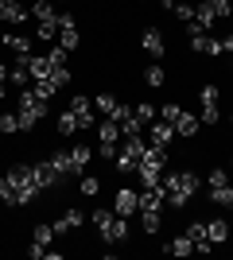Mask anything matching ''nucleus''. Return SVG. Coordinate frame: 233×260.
Masks as SVG:
<instances>
[{
    "instance_id": "28",
    "label": "nucleus",
    "mask_w": 233,
    "mask_h": 260,
    "mask_svg": "<svg viewBox=\"0 0 233 260\" xmlns=\"http://www.w3.org/2000/svg\"><path fill=\"white\" fill-rule=\"evenodd\" d=\"M78 194L82 198H97L101 194V179L97 175H82V179H78Z\"/></svg>"
},
{
    "instance_id": "36",
    "label": "nucleus",
    "mask_w": 233,
    "mask_h": 260,
    "mask_svg": "<svg viewBox=\"0 0 233 260\" xmlns=\"http://www.w3.org/2000/svg\"><path fill=\"white\" fill-rule=\"evenodd\" d=\"M132 113H136V117H140V120H144V124H152V120H155V117H159V109H155V105H152V101H140V105H136V109H132Z\"/></svg>"
},
{
    "instance_id": "19",
    "label": "nucleus",
    "mask_w": 233,
    "mask_h": 260,
    "mask_svg": "<svg viewBox=\"0 0 233 260\" xmlns=\"http://www.w3.org/2000/svg\"><path fill=\"white\" fill-rule=\"evenodd\" d=\"M206 237H210V245H225L229 241V221L225 217H210L206 221Z\"/></svg>"
},
{
    "instance_id": "21",
    "label": "nucleus",
    "mask_w": 233,
    "mask_h": 260,
    "mask_svg": "<svg viewBox=\"0 0 233 260\" xmlns=\"http://www.w3.org/2000/svg\"><path fill=\"white\" fill-rule=\"evenodd\" d=\"M31 20L35 23H58L55 4H51V0H35V4H31Z\"/></svg>"
},
{
    "instance_id": "3",
    "label": "nucleus",
    "mask_w": 233,
    "mask_h": 260,
    "mask_svg": "<svg viewBox=\"0 0 233 260\" xmlns=\"http://www.w3.org/2000/svg\"><path fill=\"white\" fill-rule=\"evenodd\" d=\"M16 113H20V124H23V132H31V128H39L47 120V113H51V105H47V98H39L31 86L20 93V101H16Z\"/></svg>"
},
{
    "instance_id": "35",
    "label": "nucleus",
    "mask_w": 233,
    "mask_h": 260,
    "mask_svg": "<svg viewBox=\"0 0 233 260\" xmlns=\"http://www.w3.org/2000/svg\"><path fill=\"white\" fill-rule=\"evenodd\" d=\"M206 183H210L206 190H218V186H225V183H229V171H222V167H210V175H206Z\"/></svg>"
},
{
    "instance_id": "12",
    "label": "nucleus",
    "mask_w": 233,
    "mask_h": 260,
    "mask_svg": "<svg viewBox=\"0 0 233 260\" xmlns=\"http://www.w3.org/2000/svg\"><path fill=\"white\" fill-rule=\"evenodd\" d=\"M175 140V124H171V120H152V124H148V144H155V148H167V144Z\"/></svg>"
},
{
    "instance_id": "5",
    "label": "nucleus",
    "mask_w": 233,
    "mask_h": 260,
    "mask_svg": "<svg viewBox=\"0 0 233 260\" xmlns=\"http://www.w3.org/2000/svg\"><path fill=\"white\" fill-rule=\"evenodd\" d=\"M89 221H93V229L101 233L105 245H121V241H128V221H124L117 210H93Z\"/></svg>"
},
{
    "instance_id": "27",
    "label": "nucleus",
    "mask_w": 233,
    "mask_h": 260,
    "mask_svg": "<svg viewBox=\"0 0 233 260\" xmlns=\"http://www.w3.org/2000/svg\"><path fill=\"white\" fill-rule=\"evenodd\" d=\"M31 241H35V245H43V249H51V241H55V225H51V221H35Z\"/></svg>"
},
{
    "instance_id": "37",
    "label": "nucleus",
    "mask_w": 233,
    "mask_h": 260,
    "mask_svg": "<svg viewBox=\"0 0 233 260\" xmlns=\"http://www.w3.org/2000/svg\"><path fill=\"white\" fill-rule=\"evenodd\" d=\"M47 58H51V66H66V62H70V51H66V47H58V43H51Z\"/></svg>"
},
{
    "instance_id": "44",
    "label": "nucleus",
    "mask_w": 233,
    "mask_h": 260,
    "mask_svg": "<svg viewBox=\"0 0 233 260\" xmlns=\"http://www.w3.org/2000/svg\"><path fill=\"white\" fill-rule=\"evenodd\" d=\"M140 4H148V0H140Z\"/></svg>"
},
{
    "instance_id": "23",
    "label": "nucleus",
    "mask_w": 233,
    "mask_h": 260,
    "mask_svg": "<svg viewBox=\"0 0 233 260\" xmlns=\"http://www.w3.org/2000/svg\"><path fill=\"white\" fill-rule=\"evenodd\" d=\"M210 202L218 210H225V214H233V183H225V186H218V190H210Z\"/></svg>"
},
{
    "instance_id": "7",
    "label": "nucleus",
    "mask_w": 233,
    "mask_h": 260,
    "mask_svg": "<svg viewBox=\"0 0 233 260\" xmlns=\"http://www.w3.org/2000/svg\"><path fill=\"white\" fill-rule=\"evenodd\" d=\"M58 47H66V51H78V43H82V31H78V20L70 16V12H62L58 16Z\"/></svg>"
},
{
    "instance_id": "31",
    "label": "nucleus",
    "mask_w": 233,
    "mask_h": 260,
    "mask_svg": "<svg viewBox=\"0 0 233 260\" xmlns=\"http://www.w3.org/2000/svg\"><path fill=\"white\" fill-rule=\"evenodd\" d=\"M140 225H144V233H148V237H152V233H159V225H163L159 210H140Z\"/></svg>"
},
{
    "instance_id": "29",
    "label": "nucleus",
    "mask_w": 233,
    "mask_h": 260,
    "mask_svg": "<svg viewBox=\"0 0 233 260\" xmlns=\"http://www.w3.org/2000/svg\"><path fill=\"white\" fill-rule=\"evenodd\" d=\"M167 252H171V256H190V252H194V241H190L187 233H183V237H171L167 241Z\"/></svg>"
},
{
    "instance_id": "16",
    "label": "nucleus",
    "mask_w": 233,
    "mask_h": 260,
    "mask_svg": "<svg viewBox=\"0 0 233 260\" xmlns=\"http://www.w3.org/2000/svg\"><path fill=\"white\" fill-rule=\"evenodd\" d=\"M93 105H97L105 117H113V120H121L124 113H128V105H121V101L113 98V93H97V98H93Z\"/></svg>"
},
{
    "instance_id": "2",
    "label": "nucleus",
    "mask_w": 233,
    "mask_h": 260,
    "mask_svg": "<svg viewBox=\"0 0 233 260\" xmlns=\"http://www.w3.org/2000/svg\"><path fill=\"white\" fill-rule=\"evenodd\" d=\"M89 159H93V152H89L86 144H74V148H66V152L51 155V163H55V171L62 175V179H82L86 167H89Z\"/></svg>"
},
{
    "instance_id": "18",
    "label": "nucleus",
    "mask_w": 233,
    "mask_h": 260,
    "mask_svg": "<svg viewBox=\"0 0 233 260\" xmlns=\"http://www.w3.org/2000/svg\"><path fill=\"white\" fill-rule=\"evenodd\" d=\"M27 70H31V82H47L51 78V58L47 54H27Z\"/></svg>"
},
{
    "instance_id": "38",
    "label": "nucleus",
    "mask_w": 233,
    "mask_h": 260,
    "mask_svg": "<svg viewBox=\"0 0 233 260\" xmlns=\"http://www.w3.org/2000/svg\"><path fill=\"white\" fill-rule=\"evenodd\" d=\"M206 4L214 8V16H218V20H229V16H233V4H229V0H206Z\"/></svg>"
},
{
    "instance_id": "40",
    "label": "nucleus",
    "mask_w": 233,
    "mask_h": 260,
    "mask_svg": "<svg viewBox=\"0 0 233 260\" xmlns=\"http://www.w3.org/2000/svg\"><path fill=\"white\" fill-rule=\"evenodd\" d=\"M4 93H8V66L0 62V101H4Z\"/></svg>"
},
{
    "instance_id": "1",
    "label": "nucleus",
    "mask_w": 233,
    "mask_h": 260,
    "mask_svg": "<svg viewBox=\"0 0 233 260\" xmlns=\"http://www.w3.org/2000/svg\"><path fill=\"white\" fill-rule=\"evenodd\" d=\"M198 186H202V179L194 171H163V194H167L171 210L190 206V198L198 194Z\"/></svg>"
},
{
    "instance_id": "39",
    "label": "nucleus",
    "mask_w": 233,
    "mask_h": 260,
    "mask_svg": "<svg viewBox=\"0 0 233 260\" xmlns=\"http://www.w3.org/2000/svg\"><path fill=\"white\" fill-rule=\"evenodd\" d=\"M179 113H183V109H179L175 101H167V105L159 109V117H163V120H171V124H175V117H179Z\"/></svg>"
},
{
    "instance_id": "24",
    "label": "nucleus",
    "mask_w": 233,
    "mask_h": 260,
    "mask_svg": "<svg viewBox=\"0 0 233 260\" xmlns=\"http://www.w3.org/2000/svg\"><path fill=\"white\" fill-rule=\"evenodd\" d=\"M194 23H198L202 31H210L214 23H218V16H214V8L206 4V0H198V4H194Z\"/></svg>"
},
{
    "instance_id": "42",
    "label": "nucleus",
    "mask_w": 233,
    "mask_h": 260,
    "mask_svg": "<svg viewBox=\"0 0 233 260\" xmlns=\"http://www.w3.org/2000/svg\"><path fill=\"white\" fill-rule=\"evenodd\" d=\"M175 4L179 0H159V8H167V12H175Z\"/></svg>"
},
{
    "instance_id": "11",
    "label": "nucleus",
    "mask_w": 233,
    "mask_h": 260,
    "mask_svg": "<svg viewBox=\"0 0 233 260\" xmlns=\"http://www.w3.org/2000/svg\"><path fill=\"white\" fill-rule=\"evenodd\" d=\"M66 109H70V113L78 117V124H82V128H89V124H97V117H93V101H89L86 93H74Z\"/></svg>"
},
{
    "instance_id": "22",
    "label": "nucleus",
    "mask_w": 233,
    "mask_h": 260,
    "mask_svg": "<svg viewBox=\"0 0 233 260\" xmlns=\"http://www.w3.org/2000/svg\"><path fill=\"white\" fill-rule=\"evenodd\" d=\"M163 82H167V70L159 62H148L144 66V86L148 89H163Z\"/></svg>"
},
{
    "instance_id": "41",
    "label": "nucleus",
    "mask_w": 233,
    "mask_h": 260,
    "mask_svg": "<svg viewBox=\"0 0 233 260\" xmlns=\"http://www.w3.org/2000/svg\"><path fill=\"white\" fill-rule=\"evenodd\" d=\"M222 54H233V31L222 35Z\"/></svg>"
},
{
    "instance_id": "43",
    "label": "nucleus",
    "mask_w": 233,
    "mask_h": 260,
    "mask_svg": "<svg viewBox=\"0 0 233 260\" xmlns=\"http://www.w3.org/2000/svg\"><path fill=\"white\" fill-rule=\"evenodd\" d=\"M229 175H233V159H229Z\"/></svg>"
},
{
    "instance_id": "25",
    "label": "nucleus",
    "mask_w": 233,
    "mask_h": 260,
    "mask_svg": "<svg viewBox=\"0 0 233 260\" xmlns=\"http://www.w3.org/2000/svg\"><path fill=\"white\" fill-rule=\"evenodd\" d=\"M117 124H121V136H140V132L148 128V124H144V120H140V117H136L132 109H128V113H124V117L117 120Z\"/></svg>"
},
{
    "instance_id": "30",
    "label": "nucleus",
    "mask_w": 233,
    "mask_h": 260,
    "mask_svg": "<svg viewBox=\"0 0 233 260\" xmlns=\"http://www.w3.org/2000/svg\"><path fill=\"white\" fill-rule=\"evenodd\" d=\"M78 128H82V124H78V117L70 113V109H66V113H58V124H55V132H58V136H74Z\"/></svg>"
},
{
    "instance_id": "4",
    "label": "nucleus",
    "mask_w": 233,
    "mask_h": 260,
    "mask_svg": "<svg viewBox=\"0 0 233 260\" xmlns=\"http://www.w3.org/2000/svg\"><path fill=\"white\" fill-rule=\"evenodd\" d=\"M4 175H8L12 186H16L20 206H27V202H35V198L43 194V186H39V179H35V167H31V163H12Z\"/></svg>"
},
{
    "instance_id": "34",
    "label": "nucleus",
    "mask_w": 233,
    "mask_h": 260,
    "mask_svg": "<svg viewBox=\"0 0 233 260\" xmlns=\"http://www.w3.org/2000/svg\"><path fill=\"white\" fill-rule=\"evenodd\" d=\"M23 124H20V113H0V132L4 136H12V132H20Z\"/></svg>"
},
{
    "instance_id": "8",
    "label": "nucleus",
    "mask_w": 233,
    "mask_h": 260,
    "mask_svg": "<svg viewBox=\"0 0 233 260\" xmlns=\"http://www.w3.org/2000/svg\"><path fill=\"white\" fill-rule=\"evenodd\" d=\"M113 210L121 217H136L140 214V194H136L132 186H117V198H113Z\"/></svg>"
},
{
    "instance_id": "32",
    "label": "nucleus",
    "mask_w": 233,
    "mask_h": 260,
    "mask_svg": "<svg viewBox=\"0 0 233 260\" xmlns=\"http://www.w3.org/2000/svg\"><path fill=\"white\" fill-rule=\"evenodd\" d=\"M0 202H4V206H20V198H16V186H12L8 175H0Z\"/></svg>"
},
{
    "instance_id": "15",
    "label": "nucleus",
    "mask_w": 233,
    "mask_h": 260,
    "mask_svg": "<svg viewBox=\"0 0 233 260\" xmlns=\"http://www.w3.org/2000/svg\"><path fill=\"white\" fill-rule=\"evenodd\" d=\"M198 128H202V120H198V113H187V109H183V113H179L175 117V136H198Z\"/></svg>"
},
{
    "instance_id": "17",
    "label": "nucleus",
    "mask_w": 233,
    "mask_h": 260,
    "mask_svg": "<svg viewBox=\"0 0 233 260\" xmlns=\"http://www.w3.org/2000/svg\"><path fill=\"white\" fill-rule=\"evenodd\" d=\"M27 16H31V12L23 8L20 0H0V20L4 23H23Z\"/></svg>"
},
{
    "instance_id": "20",
    "label": "nucleus",
    "mask_w": 233,
    "mask_h": 260,
    "mask_svg": "<svg viewBox=\"0 0 233 260\" xmlns=\"http://www.w3.org/2000/svg\"><path fill=\"white\" fill-rule=\"evenodd\" d=\"M187 237L194 241V252H210L214 249L210 237H206V221H190V225H187Z\"/></svg>"
},
{
    "instance_id": "10",
    "label": "nucleus",
    "mask_w": 233,
    "mask_h": 260,
    "mask_svg": "<svg viewBox=\"0 0 233 260\" xmlns=\"http://www.w3.org/2000/svg\"><path fill=\"white\" fill-rule=\"evenodd\" d=\"M140 47H144L148 58H155V62L167 54V39H163V31H159V27H144V35H140Z\"/></svg>"
},
{
    "instance_id": "26",
    "label": "nucleus",
    "mask_w": 233,
    "mask_h": 260,
    "mask_svg": "<svg viewBox=\"0 0 233 260\" xmlns=\"http://www.w3.org/2000/svg\"><path fill=\"white\" fill-rule=\"evenodd\" d=\"M0 43L8 47V51H16V54H31V35H4V39H0Z\"/></svg>"
},
{
    "instance_id": "14",
    "label": "nucleus",
    "mask_w": 233,
    "mask_h": 260,
    "mask_svg": "<svg viewBox=\"0 0 233 260\" xmlns=\"http://www.w3.org/2000/svg\"><path fill=\"white\" fill-rule=\"evenodd\" d=\"M27 82H31L27 54H20V58H12V66H8V86H12V89H27Z\"/></svg>"
},
{
    "instance_id": "13",
    "label": "nucleus",
    "mask_w": 233,
    "mask_h": 260,
    "mask_svg": "<svg viewBox=\"0 0 233 260\" xmlns=\"http://www.w3.org/2000/svg\"><path fill=\"white\" fill-rule=\"evenodd\" d=\"M190 39V51L194 54H210V58H222V39H214V35L198 31V35H187Z\"/></svg>"
},
{
    "instance_id": "33",
    "label": "nucleus",
    "mask_w": 233,
    "mask_h": 260,
    "mask_svg": "<svg viewBox=\"0 0 233 260\" xmlns=\"http://www.w3.org/2000/svg\"><path fill=\"white\" fill-rule=\"evenodd\" d=\"M198 120H202V124H218V120H222V109H218V101H210V105H198Z\"/></svg>"
},
{
    "instance_id": "9",
    "label": "nucleus",
    "mask_w": 233,
    "mask_h": 260,
    "mask_svg": "<svg viewBox=\"0 0 233 260\" xmlns=\"http://www.w3.org/2000/svg\"><path fill=\"white\" fill-rule=\"evenodd\" d=\"M51 225H55V237H66V233H74V229L86 225V214L78 206H70V210H62V217H55Z\"/></svg>"
},
{
    "instance_id": "6",
    "label": "nucleus",
    "mask_w": 233,
    "mask_h": 260,
    "mask_svg": "<svg viewBox=\"0 0 233 260\" xmlns=\"http://www.w3.org/2000/svg\"><path fill=\"white\" fill-rule=\"evenodd\" d=\"M144 152H148L144 132H140V136H124V144L117 148V159H113V167H117L121 175H132L136 167H140V159H144Z\"/></svg>"
}]
</instances>
